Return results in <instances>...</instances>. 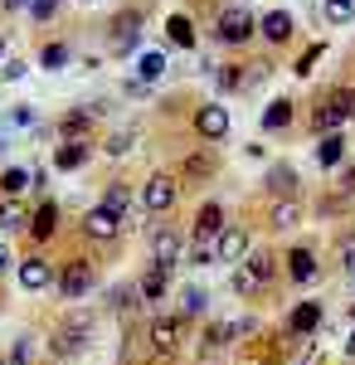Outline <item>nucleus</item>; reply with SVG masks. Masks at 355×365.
<instances>
[{
	"mask_svg": "<svg viewBox=\"0 0 355 365\" xmlns=\"http://www.w3.org/2000/svg\"><path fill=\"white\" fill-rule=\"evenodd\" d=\"M185 336H190V317H180V312H156V317L146 322V331H141L146 361L151 365H170L175 356H180Z\"/></svg>",
	"mask_w": 355,
	"mask_h": 365,
	"instance_id": "nucleus-1",
	"label": "nucleus"
},
{
	"mask_svg": "<svg viewBox=\"0 0 355 365\" xmlns=\"http://www.w3.org/2000/svg\"><path fill=\"white\" fill-rule=\"evenodd\" d=\"M355 117V83H336L317 98L312 108V137H331V132H346Z\"/></svg>",
	"mask_w": 355,
	"mask_h": 365,
	"instance_id": "nucleus-2",
	"label": "nucleus"
},
{
	"mask_svg": "<svg viewBox=\"0 0 355 365\" xmlns=\"http://www.w3.org/2000/svg\"><path fill=\"white\" fill-rule=\"evenodd\" d=\"M277 263H282V258H277L273 249H253L244 263L234 268V292H239V297H248V302H258V297L273 287Z\"/></svg>",
	"mask_w": 355,
	"mask_h": 365,
	"instance_id": "nucleus-3",
	"label": "nucleus"
},
{
	"mask_svg": "<svg viewBox=\"0 0 355 365\" xmlns=\"http://www.w3.org/2000/svg\"><path fill=\"white\" fill-rule=\"evenodd\" d=\"M180 175H170V170H151L146 180H141V215H170L175 205H180Z\"/></svg>",
	"mask_w": 355,
	"mask_h": 365,
	"instance_id": "nucleus-4",
	"label": "nucleus"
},
{
	"mask_svg": "<svg viewBox=\"0 0 355 365\" xmlns=\"http://www.w3.org/2000/svg\"><path fill=\"white\" fill-rule=\"evenodd\" d=\"M141 29H146V10H141V5H122V10L112 15V25H108L112 54H117V58L137 54V49H141Z\"/></svg>",
	"mask_w": 355,
	"mask_h": 365,
	"instance_id": "nucleus-5",
	"label": "nucleus"
},
{
	"mask_svg": "<svg viewBox=\"0 0 355 365\" xmlns=\"http://www.w3.org/2000/svg\"><path fill=\"white\" fill-rule=\"evenodd\" d=\"M58 297L63 302H78V297H88L93 287H98V263L93 258H63L58 263Z\"/></svg>",
	"mask_w": 355,
	"mask_h": 365,
	"instance_id": "nucleus-6",
	"label": "nucleus"
},
{
	"mask_svg": "<svg viewBox=\"0 0 355 365\" xmlns=\"http://www.w3.org/2000/svg\"><path fill=\"white\" fill-rule=\"evenodd\" d=\"M253 34H258V20L248 15L244 5H229V10H219V20H215V39H219V44H229V49H244Z\"/></svg>",
	"mask_w": 355,
	"mask_h": 365,
	"instance_id": "nucleus-7",
	"label": "nucleus"
},
{
	"mask_svg": "<svg viewBox=\"0 0 355 365\" xmlns=\"http://www.w3.org/2000/svg\"><path fill=\"white\" fill-rule=\"evenodd\" d=\"M122 215H112V210H103V205H93V210H83L78 220V234L88 239V244H117L122 239Z\"/></svg>",
	"mask_w": 355,
	"mask_h": 365,
	"instance_id": "nucleus-8",
	"label": "nucleus"
},
{
	"mask_svg": "<svg viewBox=\"0 0 355 365\" xmlns=\"http://www.w3.org/2000/svg\"><path fill=\"white\" fill-rule=\"evenodd\" d=\"M248 253H253V229L229 220V225H224V234L215 239V263H234V268H239Z\"/></svg>",
	"mask_w": 355,
	"mask_h": 365,
	"instance_id": "nucleus-9",
	"label": "nucleus"
},
{
	"mask_svg": "<svg viewBox=\"0 0 355 365\" xmlns=\"http://www.w3.org/2000/svg\"><path fill=\"white\" fill-rule=\"evenodd\" d=\"M180 185H210L219 175V156H215V146H195V151H185L180 156Z\"/></svg>",
	"mask_w": 355,
	"mask_h": 365,
	"instance_id": "nucleus-10",
	"label": "nucleus"
},
{
	"mask_svg": "<svg viewBox=\"0 0 355 365\" xmlns=\"http://www.w3.org/2000/svg\"><path fill=\"white\" fill-rule=\"evenodd\" d=\"M185 244H190V234H180L175 225H156L151 229V263H165V268L185 263Z\"/></svg>",
	"mask_w": 355,
	"mask_h": 365,
	"instance_id": "nucleus-11",
	"label": "nucleus"
},
{
	"mask_svg": "<svg viewBox=\"0 0 355 365\" xmlns=\"http://www.w3.org/2000/svg\"><path fill=\"white\" fill-rule=\"evenodd\" d=\"M15 278H20L25 292H44V287H54V282H58V263H49L44 253H29V258L15 263Z\"/></svg>",
	"mask_w": 355,
	"mask_h": 365,
	"instance_id": "nucleus-12",
	"label": "nucleus"
},
{
	"mask_svg": "<svg viewBox=\"0 0 355 365\" xmlns=\"http://www.w3.org/2000/svg\"><path fill=\"white\" fill-rule=\"evenodd\" d=\"M88 336H93V322L88 317H73V322H63L54 331V341H49V351H54L58 361H73V356H83V346H88Z\"/></svg>",
	"mask_w": 355,
	"mask_h": 365,
	"instance_id": "nucleus-13",
	"label": "nucleus"
},
{
	"mask_svg": "<svg viewBox=\"0 0 355 365\" xmlns=\"http://www.w3.org/2000/svg\"><path fill=\"white\" fill-rule=\"evenodd\" d=\"M190 122H195V137L224 141V137H229V122H234V117H229V108H224V103H200Z\"/></svg>",
	"mask_w": 355,
	"mask_h": 365,
	"instance_id": "nucleus-14",
	"label": "nucleus"
},
{
	"mask_svg": "<svg viewBox=\"0 0 355 365\" xmlns=\"http://www.w3.org/2000/svg\"><path fill=\"white\" fill-rule=\"evenodd\" d=\"M317 327H321V302H317V297H312V302H292L287 322H282V331H287L292 341H312Z\"/></svg>",
	"mask_w": 355,
	"mask_h": 365,
	"instance_id": "nucleus-15",
	"label": "nucleus"
},
{
	"mask_svg": "<svg viewBox=\"0 0 355 365\" xmlns=\"http://www.w3.org/2000/svg\"><path fill=\"white\" fill-rule=\"evenodd\" d=\"M292 34H297V20H292L287 10H268V15L258 20V39H263L268 49H282V44H292Z\"/></svg>",
	"mask_w": 355,
	"mask_h": 365,
	"instance_id": "nucleus-16",
	"label": "nucleus"
},
{
	"mask_svg": "<svg viewBox=\"0 0 355 365\" xmlns=\"http://www.w3.org/2000/svg\"><path fill=\"white\" fill-rule=\"evenodd\" d=\"M224 225H229L224 205H219V200H205V205L195 210V229H190V239H205V244H215L219 234H224Z\"/></svg>",
	"mask_w": 355,
	"mask_h": 365,
	"instance_id": "nucleus-17",
	"label": "nucleus"
},
{
	"mask_svg": "<svg viewBox=\"0 0 355 365\" xmlns=\"http://www.w3.org/2000/svg\"><path fill=\"white\" fill-rule=\"evenodd\" d=\"M302 215H307V200L292 195V200H268V229L277 234H292L302 225Z\"/></svg>",
	"mask_w": 355,
	"mask_h": 365,
	"instance_id": "nucleus-18",
	"label": "nucleus"
},
{
	"mask_svg": "<svg viewBox=\"0 0 355 365\" xmlns=\"http://www.w3.org/2000/svg\"><path fill=\"white\" fill-rule=\"evenodd\" d=\"M287 278L297 282V287H307V282H317V273H321V263H317V249H307V244H297V249H287Z\"/></svg>",
	"mask_w": 355,
	"mask_h": 365,
	"instance_id": "nucleus-19",
	"label": "nucleus"
},
{
	"mask_svg": "<svg viewBox=\"0 0 355 365\" xmlns=\"http://www.w3.org/2000/svg\"><path fill=\"white\" fill-rule=\"evenodd\" d=\"M25 234L34 239V244H49V239L58 234V205H54L49 195L34 205V215H29V229H25Z\"/></svg>",
	"mask_w": 355,
	"mask_h": 365,
	"instance_id": "nucleus-20",
	"label": "nucleus"
},
{
	"mask_svg": "<svg viewBox=\"0 0 355 365\" xmlns=\"http://www.w3.org/2000/svg\"><path fill=\"white\" fill-rule=\"evenodd\" d=\"M263 185H268V200H292V195H302V185H297V166H287V161H273Z\"/></svg>",
	"mask_w": 355,
	"mask_h": 365,
	"instance_id": "nucleus-21",
	"label": "nucleus"
},
{
	"mask_svg": "<svg viewBox=\"0 0 355 365\" xmlns=\"http://www.w3.org/2000/svg\"><path fill=\"white\" fill-rule=\"evenodd\" d=\"M346 156H351V141H346V132L317 137V166H321V170H341V166H346Z\"/></svg>",
	"mask_w": 355,
	"mask_h": 365,
	"instance_id": "nucleus-22",
	"label": "nucleus"
},
{
	"mask_svg": "<svg viewBox=\"0 0 355 365\" xmlns=\"http://www.w3.org/2000/svg\"><path fill=\"white\" fill-rule=\"evenodd\" d=\"M170 273H175V268H165V263H146V273L137 278L141 302H161L165 292H170Z\"/></svg>",
	"mask_w": 355,
	"mask_h": 365,
	"instance_id": "nucleus-23",
	"label": "nucleus"
},
{
	"mask_svg": "<svg viewBox=\"0 0 355 365\" xmlns=\"http://www.w3.org/2000/svg\"><path fill=\"white\" fill-rule=\"evenodd\" d=\"M93 161V141H58L54 146V170H83Z\"/></svg>",
	"mask_w": 355,
	"mask_h": 365,
	"instance_id": "nucleus-24",
	"label": "nucleus"
},
{
	"mask_svg": "<svg viewBox=\"0 0 355 365\" xmlns=\"http://www.w3.org/2000/svg\"><path fill=\"white\" fill-rule=\"evenodd\" d=\"M229 336H234V322H210V327H205V336H200V361L215 365V356L229 346Z\"/></svg>",
	"mask_w": 355,
	"mask_h": 365,
	"instance_id": "nucleus-25",
	"label": "nucleus"
},
{
	"mask_svg": "<svg viewBox=\"0 0 355 365\" xmlns=\"http://www.w3.org/2000/svg\"><path fill=\"white\" fill-rule=\"evenodd\" d=\"M98 205H103V210H112V215H122V225H127V215H132V185H127V180H108Z\"/></svg>",
	"mask_w": 355,
	"mask_h": 365,
	"instance_id": "nucleus-26",
	"label": "nucleus"
},
{
	"mask_svg": "<svg viewBox=\"0 0 355 365\" xmlns=\"http://www.w3.org/2000/svg\"><path fill=\"white\" fill-rule=\"evenodd\" d=\"M292 117H297V103H292V98H273V103L263 108V132H287Z\"/></svg>",
	"mask_w": 355,
	"mask_h": 365,
	"instance_id": "nucleus-27",
	"label": "nucleus"
},
{
	"mask_svg": "<svg viewBox=\"0 0 355 365\" xmlns=\"http://www.w3.org/2000/svg\"><path fill=\"white\" fill-rule=\"evenodd\" d=\"M34 185V170L29 166H5L0 170V200H20Z\"/></svg>",
	"mask_w": 355,
	"mask_h": 365,
	"instance_id": "nucleus-28",
	"label": "nucleus"
},
{
	"mask_svg": "<svg viewBox=\"0 0 355 365\" xmlns=\"http://www.w3.org/2000/svg\"><path fill=\"white\" fill-rule=\"evenodd\" d=\"M93 108H83V113H63L58 117V137L63 141H88V132H93Z\"/></svg>",
	"mask_w": 355,
	"mask_h": 365,
	"instance_id": "nucleus-29",
	"label": "nucleus"
},
{
	"mask_svg": "<svg viewBox=\"0 0 355 365\" xmlns=\"http://www.w3.org/2000/svg\"><path fill=\"white\" fill-rule=\"evenodd\" d=\"M29 210L25 200H0V234H20V229H29Z\"/></svg>",
	"mask_w": 355,
	"mask_h": 365,
	"instance_id": "nucleus-30",
	"label": "nucleus"
},
{
	"mask_svg": "<svg viewBox=\"0 0 355 365\" xmlns=\"http://www.w3.org/2000/svg\"><path fill=\"white\" fill-rule=\"evenodd\" d=\"M68 58H73V44H68V39H49V44H39V68H49V73L68 68Z\"/></svg>",
	"mask_w": 355,
	"mask_h": 365,
	"instance_id": "nucleus-31",
	"label": "nucleus"
},
{
	"mask_svg": "<svg viewBox=\"0 0 355 365\" xmlns=\"http://www.w3.org/2000/svg\"><path fill=\"white\" fill-rule=\"evenodd\" d=\"M108 307L117 312V317H132V312L141 307V292H137V282H117L108 292Z\"/></svg>",
	"mask_w": 355,
	"mask_h": 365,
	"instance_id": "nucleus-32",
	"label": "nucleus"
},
{
	"mask_svg": "<svg viewBox=\"0 0 355 365\" xmlns=\"http://www.w3.org/2000/svg\"><path fill=\"white\" fill-rule=\"evenodd\" d=\"M165 34H170L175 49H195V20L185 15V10H175V15L165 20Z\"/></svg>",
	"mask_w": 355,
	"mask_h": 365,
	"instance_id": "nucleus-33",
	"label": "nucleus"
},
{
	"mask_svg": "<svg viewBox=\"0 0 355 365\" xmlns=\"http://www.w3.org/2000/svg\"><path fill=\"white\" fill-rule=\"evenodd\" d=\"M161 78H165V54L161 49H146V54L137 58V83L151 88V83H161Z\"/></svg>",
	"mask_w": 355,
	"mask_h": 365,
	"instance_id": "nucleus-34",
	"label": "nucleus"
},
{
	"mask_svg": "<svg viewBox=\"0 0 355 365\" xmlns=\"http://www.w3.org/2000/svg\"><path fill=\"white\" fill-rule=\"evenodd\" d=\"M215 83H219V93H244L248 88V63H224L215 73Z\"/></svg>",
	"mask_w": 355,
	"mask_h": 365,
	"instance_id": "nucleus-35",
	"label": "nucleus"
},
{
	"mask_svg": "<svg viewBox=\"0 0 355 365\" xmlns=\"http://www.w3.org/2000/svg\"><path fill=\"white\" fill-rule=\"evenodd\" d=\"M205 312H210V292L190 282V287L180 292V317H190V322H195V317H205Z\"/></svg>",
	"mask_w": 355,
	"mask_h": 365,
	"instance_id": "nucleus-36",
	"label": "nucleus"
},
{
	"mask_svg": "<svg viewBox=\"0 0 355 365\" xmlns=\"http://www.w3.org/2000/svg\"><path fill=\"white\" fill-rule=\"evenodd\" d=\"M326 54V44H321V39H317V44H307V49H302L297 54V63H292V73H297V78H312V68H317V58Z\"/></svg>",
	"mask_w": 355,
	"mask_h": 365,
	"instance_id": "nucleus-37",
	"label": "nucleus"
},
{
	"mask_svg": "<svg viewBox=\"0 0 355 365\" xmlns=\"http://www.w3.org/2000/svg\"><path fill=\"white\" fill-rule=\"evenodd\" d=\"M132 141H137V127H122V132H112V137L103 141V151H108V156H127Z\"/></svg>",
	"mask_w": 355,
	"mask_h": 365,
	"instance_id": "nucleus-38",
	"label": "nucleus"
},
{
	"mask_svg": "<svg viewBox=\"0 0 355 365\" xmlns=\"http://www.w3.org/2000/svg\"><path fill=\"white\" fill-rule=\"evenodd\" d=\"M5 365H34V336H15V346H10Z\"/></svg>",
	"mask_w": 355,
	"mask_h": 365,
	"instance_id": "nucleus-39",
	"label": "nucleus"
},
{
	"mask_svg": "<svg viewBox=\"0 0 355 365\" xmlns=\"http://www.w3.org/2000/svg\"><path fill=\"white\" fill-rule=\"evenodd\" d=\"M185 263H195V268L215 263V244H205V239H190V244H185Z\"/></svg>",
	"mask_w": 355,
	"mask_h": 365,
	"instance_id": "nucleus-40",
	"label": "nucleus"
},
{
	"mask_svg": "<svg viewBox=\"0 0 355 365\" xmlns=\"http://www.w3.org/2000/svg\"><path fill=\"white\" fill-rule=\"evenodd\" d=\"M10 127H20V132H34V127H39V113H34L29 103H20V108H10Z\"/></svg>",
	"mask_w": 355,
	"mask_h": 365,
	"instance_id": "nucleus-41",
	"label": "nucleus"
},
{
	"mask_svg": "<svg viewBox=\"0 0 355 365\" xmlns=\"http://www.w3.org/2000/svg\"><path fill=\"white\" fill-rule=\"evenodd\" d=\"M326 20H331V25L355 20V0H326Z\"/></svg>",
	"mask_w": 355,
	"mask_h": 365,
	"instance_id": "nucleus-42",
	"label": "nucleus"
},
{
	"mask_svg": "<svg viewBox=\"0 0 355 365\" xmlns=\"http://www.w3.org/2000/svg\"><path fill=\"white\" fill-rule=\"evenodd\" d=\"M58 5H63V0H34V5H29V20H34V25L54 20V15H58Z\"/></svg>",
	"mask_w": 355,
	"mask_h": 365,
	"instance_id": "nucleus-43",
	"label": "nucleus"
},
{
	"mask_svg": "<svg viewBox=\"0 0 355 365\" xmlns=\"http://www.w3.org/2000/svg\"><path fill=\"white\" fill-rule=\"evenodd\" d=\"M336 190H341L346 200L355 195V161H346V166H341V175H336Z\"/></svg>",
	"mask_w": 355,
	"mask_h": 365,
	"instance_id": "nucleus-44",
	"label": "nucleus"
},
{
	"mask_svg": "<svg viewBox=\"0 0 355 365\" xmlns=\"http://www.w3.org/2000/svg\"><path fill=\"white\" fill-rule=\"evenodd\" d=\"M341 268H346V278H355V234L341 239Z\"/></svg>",
	"mask_w": 355,
	"mask_h": 365,
	"instance_id": "nucleus-45",
	"label": "nucleus"
},
{
	"mask_svg": "<svg viewBox=\"0 0 355 365\" xmlns=\"http://www.w3.org/2000/svg\"><path fill=\"white\" fill-rule=\"evenodd\" d=\"M25 73H29V63H20V58H5V68H0L5 83H15V78H25Z\"/></svg>",
	"mask_w": 355,
	"mask_h": 365,
	"instance_id": "nucleus-46",
	"label": "nucleus"
},
{
	"mask_svg": "<svg viewBox=\"0 0 355 365\" xmlns=\"http://www.w3.org/2000/svg\"><path fill=\"white\" fill-rule=\"evenodd\" d=\"M34 0H0V10H29Z\"/></svg>",
	"mask_w": 355,
	"mask_h": 365,
	"instance_id": "nucleus-47",
	"label": "nucleus"
},
{
	"mask_svg": "<svg viewBox=\"0 0 355 365\" xmlns=\"http://www.w3.org/2000/svg\"><path fill=\"white\" fill-rule=\"evenodd\" d=\"M10 263H15V258H10V249H5V244H0V273H5V268H10Z\"/></svg>",
	"mask_w": 355,
	"mask_h": 365,
	"instance_id": "nucleus-48",
	"label": "nucleus"
},
{
	"mask_svg": "<svg viewBox=\"0 0 355 365\" xmlns=\"http://www.w3.org/2000/svg\"><path fill=\"white\" fill-rule=\"evenodd\" d=\"M346 361L355 365V327H351V341H346Z\"/></svg>",
	"mask_w": 355,
	"mask_h": 365,
	"instance_id": "nucleus-49",
	"label": "nucleus"
},
{
	"mask_svg": "<svg viewBox=\"0 0 355 365\" xmlns=\"http://www.w3.org/2000/svg\"><path fill=\"white\" fill-rule=\"evenodd\" d=\"M5 54H10V39H5V34H0V58H5Z\"/></svg>",
	"mask_w": 355,
	"mask_h": 365,
	"instance_id": "nucleus-50",
	"label": "nucleus"
},
{
	"mask_svg": "<svg viewBox=\"0 0 355 365\" xmlns=\"http://www.w3.org/2000/svg\"><path fill=\"white\" fill-rule=\"evenodd\" d=\"M5 151H10V137H5V132H0V156H5Z\"/></svg>",
	"mask_w": 355,
	"mask_h": 365,
	"instance_id": "nucleus-51",
	"label": "nucleus"
},
{
	"mask_svg": "<svg viewBox=\"0 0 355 365\" xmlns=\"http://www.w3.org/2000/svg\"><path fill=\"white\" fill-rule=\"evenodd\" d=\"M351 327H355V302H351Z\"/></svg>",
	"mask_w": 355,
	"mask_h": 365,
	"instance_id": "nucleus-52",
	"label": "nucleus"
},
{
	"mask_svg": "<svg viewBox=\"0 0 355 365\" xmlns=\"http://www.w3.org/2000/svg\"><path fill=\"white\" fill-rule=\"evenodd\" d=\"M253 365H277V361H253Z\"/></svg>",
	"mask_w": 355,
	"mask_h": 365,
	"instance_id": "nucleus-53",
	"label": "nucleus"
},
{
	"mask_svg": "<svg viewBox=\"0 0 355 365\" xmlns=\"http://www.w3.org/2000/svg\"><path fill=\"white\" fill-rule=\"evenodd\" d=\"M58 365H73V361H58Z\"/></svg>",
	"mask_w": 355,
	"mask_h": 365,
	"instance_id": "nucleus-54",
	"label": "nucleus"
},
{
	"mask_svg": "<svg viewBox=\"0 0 355 365\" xmlns=\"http://www.w3.org/2000/svg\"><path fill=\"white\" fill-rule=\"evenodd\" d=\"M346 365H351V361H346Z\"/></svg>",
	"mask_w": 355,
	"mask_h": 365,
	"instance_id": "nucleus-55",
	"label": "nucleus"
}]
</instances>
